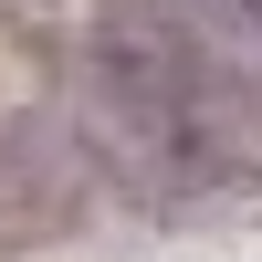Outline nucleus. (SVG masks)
Listing matches in <instances>:
<instances>
[{
    "label": "nucleus",
    "mask_w": 262,
    "mask_h": 262,
    "mask_svg": "<svg viewBox=\"0 0 262 262\" xmlns=\"http://www.w3.org/2000/svg\"><path fill=\"white\" fill-rule=\"evenodd\" d=\"M168 21H179L242 95H262V0H168Z\"/></svg>",
    "instance_id": "2"
},
{
    "label": "nucleus",
    "mask_w": 262,
    "mask_h": 262,
    "mask_svg": "<svg viewBox=\"0 0 262 262\" xmlns=\"http://www.w3.org/2000/svg\"><path fill=\"white\" fill-rule=\"evenodd\" d=\"M84 84H95V116L116 126V147L137 168H158V179H221L231 168V95L242 84L168 11L116 21L95 42V63H84Z\"/></svg>",
    "instance_id": "1"
}]
</instances>
